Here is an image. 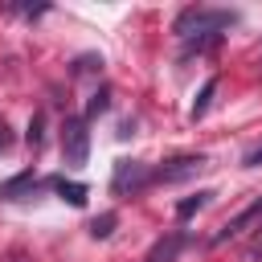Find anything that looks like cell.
Masks as SVG:
<instances>
[{"label":"cell","mask_w":262,"mask_h":262,"mask_svg":"<svg viewBox=\"0 0 262 262\" xmlns=\"http://www.w3.org/2000/svg\"><path fill=\"white\" fill-rule=\"evenodd\" d=\"M184 246H188V237H184V233L176 229V233L160 237V242H156V246L147 250V258H143V262H176V254H180Z\"/></svg>","instance_id":"6"},{"label":"cell","mask_w":262,"mask_h":262,"mask_svg":"<svg viewBox=\"0 0 262 262\" xmlns=\"http://www.w3.org/2000/svg\"><path fill=\"white\" fill-rule=\"evenodd\" d=\"M147 184H151V168L147 164H139V160H119L115 164V176H111V192L115 196H139Z\"/></svg>","instance_id":"3"},{"label":"cell","mask_w":262,"mask_h":262,"mask_svg":"<svg viewBox=\"0 0 262 262\" xmlns=\"http://www.w3.org/2000/svg\"><path fill=\"white\" fill-rule=\"evenodd\" d=\"M33 188H37V176L20 172V176H12V180L0 184V201H20V192H33Z\"/></svg>","instance_id":"7"},{"label":"cell","mask_w":262,"mask_h":262,"mask_svg":"<svg viewBox=\"0 0 262 262\" xmlns=\"http://www.w3.org/2000/svg\"><path fill=\"white\" fill-rule=\"evenodd\" d=\"M61 156L74 168H82L90 160V131H86V119L82 115H70L66 119V127H61Z\"/></svg>","instance_id":"2"},{"label":"cell","mask_w":262,"mask_h":262,"mask_svg":"<svg viewBox=\"0 0 262 262\" xmlns=\"http://www.w3.org/2000/svg\"><path fill=\"white\" fill-rule=\"evenodd\" d=\"M258 217H262V196H254V201H250V205H246L237 217H229V221H225V225L213 233V246H225L229 237H242V233H246V229H250Z\"/></svg>","instance_id":"5"},{"label":"cell","mask_w":262,"mask_h":262,"mask_svg":"<svg viewBox=\"0 0 262 262\" xmlns=\"http://www.w3.org/2000/svg\"><path fill=\"white\" fill-rule=\"evenodd\" d=\"M205 164H209L205 156H176V160H168V164H160V168L151 172V180H160V184H180V180H188V176H196V172H201Z\"/></svg>","instance_id":"4"},{"label":"cell","mask_w":262,"mask_h":262,"mask_svg":"<svg viewBox=\"0 0 262 262\" xmlns=\"http://www.w3.org/2000/svg\"><path fill=\"white\" fill-rule=\"evenodd\" d=\"M53 188H57V196H61V201H70L74 209H82V205H86V184H78V180H66V176H57V180H53Z\"/></svg>","instance_id":"8"},{"label":"cell","mask_w":262,"mask_h":262,"mask_svg":"<svg viewBox=\"0 0 262 262\" xmlns=\"http://www.w3.org/2000/svg\"><path fill=\"white\" fill-rule=\"evenodd\" d=\"M229 25H237V12H229V8H184V12L176 16L172 33L184 37V41H192V49L201 53V49L213 45V41L221 37V29H229Z\"/></svg>","instance_id":"1"},{"label":"cell","mask_w":262,"mask_h":262,"mask_svg":"<svg viewBox=\"0 0 262 262\" xmlns=\"http://www.w3.org/2000/svg\"><path fill=\"white\" fill-rule=\"evenodd\" d=\"M115 221H119L115 213H102V217H94V221H90V237H98V242H102V237H111V233H115Z\"/></svg>","instance_id":"11"},{"label":"cell","mask_w":262,"mask_h":262,"mask_svg":"<svg viewBox=\"0 0 262 262\" xmlns=\"http://www.w3.org/2000/svg\"><path fill=\"white\" fill-rule=\"evenodd\" d=\"M209 201H213V192L205 188V192H196V196H188V201H180V205H176V217H192V213H196V209H205Z\"/></svg>","instance_id":"10"},{"label":"cell","mask_w":262,"mask_h":262,"mask_svg":"<svg viewBox=\"0 0 262 262\" xmlns=\"http://www.w3.org/2000/svg\"><path fill=\"white\" fill-rule=\"evenodd\" d=\"M213 94H217V78H209V82L201 86V94H196V102H192V111H188V115H192V119H205V115H209Z\"/></svg>","instance_id":"9"},{"label":"cell","mask_w":262,"mask_h":262,"mask_svg":"<svg viewBox=\"0 0 262 262\" xmlns=\"http://www.w3.org/2000/svg\"><path fill=\"white\" fill-rule=\"evenodd\" d=\"M41 131H45V115H33V123H29V135H25L33 151H41V139H45Z\"/></svg>","instance_id":"12"},{"label":"cell","mask_w":262,"mask_h":262,"mask_svg":"<svg viewBox=\"0 0 262 262\" xmlns=\"http://www.w3.org/2000/svg\"><path fill=\"white\" fill-rule=\"evenodd\" d=\"M258 164H262V147H254V151L246 156V168H258Z\"/></svg>","instance_id":"14"},{"label":"cell","mask_w":262,"mask_h":262,"mask_svg":"<svg viewBox=\"0 0 262 262\" xmlns=\"http://www.w3.org/2000/svg\"><path fill=\"white\" fill-rule=\"evenodd\" d=\"M106 106H111V94H106V90H98V94H94V98H90V106H86V115H82V119H86V123H90V119H94V115H102V111H106Z\"/></svg>","instance_id":"13"},{"label":"cell","mask_w":262,"mask_h":262,"mask_svg":"<svg viewBox=\"0 0 262 262\" xmlns=\"http://www.w3.org/2000/svg\"><path fill=\"white\" fill-rule=\"evenodd\" d=\"M16 262H25V258H16Z\"/></svg>","instance_id":"15"}]
</instances>
